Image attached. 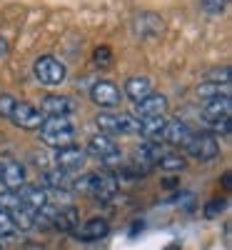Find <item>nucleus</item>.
Listing matches in <instances>:
<instances>
[{
  "mask_svg": "<svg viewBox=\"0 0 232 250\" xmlns=\"http://www.w3.org/2000/svg\"><path fill=\"white\" fill-rule=\"evenodd\" d=\"M40 140L50 148H70L75 143V128L68 118H45L40 125Z\"/></svg>",
  "mask_w": 232,
  "mask_h": 250,
  "instance_id": "obj_1",
  "label": "nucleus"
},
{
  "mask_svg": "<svg viewBox=\"0 0 232 250\" xmlns=\"http://www.w3.org/2000/svg\"><path fill=\"white\" fill-rule=\"evenodd\" d=\"M117 185H120L117 178H113V175H108V173H102V175H100V173H88V175L73 180L75 190L88 193V195H93V198H97V200H110V198H115Z\"/></svg>",
  "mask_w": 232,
  "mask_h": 250,
  "instance_id": "obj_2",
  "label": "nucleus"
},
{
  "mask_svg": "<svg viewBox=\"0 0 232 250\" xmlns=\"http://www.w3.org/2000/svg\"><path fill=\"white\" fill-rule=\"evenodd\" d=\"M35 78L43 83V85H60L65 80V65L60 60H55L53 55H43L35 60Z\"/></svg>",
  "mask_w": 232,
  "mask_h": 250,
  "instance_id": "obj_3",
  "label": "nucleus"
},
{
  "mask_svg": "<svg viewBox=\"0 0 232 250\" xmlns=\"http://www.w3.org/2000/svg\"><path fill=\"white\" fill-rule=\"evenodd\" d=\"M185 148H187L190 155L202 160V163L215 160L220 155V143L213 135H190V140L185 143Z\"/></svg>",
  "mask_w": 232,
  "mask_h": 250,
  "instance_id": "obj_4",
  "label": "nucleus"
},
{
  "mask_svg": "<svg viewBox=\"0 0 232 250\" xmlns=\"http://www.w3.org/2000/svg\"><path fill=\"white\" fill-rule=\"evenodd\" d=\"M10 120L15 125H20V128H25V130H38L45 118L35 105H30V103H15V108L10 113Z\"/></svg>",
  "mask_w": 232,
  "mask_h": 250,
  "instance_id": "obj_5",
  "label": "nucleus"
},
{
  "mask_svg": "<svg viewBox=\"0 0 232 250\" xmlns=\"http://www.w3.org/2000/svg\"><path fill=\"white\" fill-rule=\"evenodd\" d=\"M40 113H45L50 118H68L73 110H75V103L65 95H45L40 100Z\"/></svg>",
  "mask_w": 232,
  "mask_h": 250,
  "instance_id": "obj_6",
  "label": "nucleus"
},
{
  "mask_svg": "<svg viewBox=\"0 0 232 250\" xmlns=\"http://www.w3.org/2000/svg\"><path fill=\"white\" fill-rule=\"evenodd\" d=\"M90 98L102 108H115V105H120V100H122L117 85H113V83H108V80L95 83L93 90H90Z\"/></svg>",
  "mask_w": 232,
  "mask_h": 250,
  "instance_id": "obj_7",
  "label": "nucleus"
},
{
  "mask_svg": "<svg viewBox=\"0 0 232 250\" xmlns=\"http://www.w3.org/2000/svg\"><path fill=\"white\" fill-rule=\"evenodd\" d=\"M108 230H110V225H108V220H105V218H90V220H85L82 225H77L73 233H75L77 240L90 243V240L105 238V235H108Z\"/></svg>",
  "mask_w": 232,
  "mask_h": 250,
  "instance_id": "obj_8",
  "label": "nucleus"
},
{
  "mask_svg": "<svg viewBox=\"0 0 232 250\" xmlns=\"http://www.w3.org/2000/svg\"><path fill=\"white\" fill-rule=\"evenodd\" d=\"M167 110V98L160 93H147L145 98H140L135 103V115L137 118H147V115H162Z\"/></svg>",
  "mask_w": 232,
  "mask_h": 250,
  "instance_id": "obj_9",
  "label": "nucleus"
},
{
  "mask_svg": "<svg viewBox=\"0 0 232 250\" xmlns=\"http://www.w3.org/2000/svg\"><path fill=\"white\" fill-rule=\"evenodd\" d=\"M190 135H193V130L187 128V123H182V120H167L157 138L165 140L167 145H185L190 140Z\"/></svg>",
  "mask_w": 232,
  "mask_h": 250,
  "instance_id": "obj_10",
  "label": "nucleus"
},
{
  "mask_svg": "<svg viewBox=\"0 0 232 250\" xmlns=\"http://www.w3.org/2000/svg\"><path fill=\"white\" fill-rule=\"evenodd\" d=\"M18 198L25 208L30 210H40V208L48 205V193L43 190L40 185H20L18 188Z\"/></svg>",
  "mask_w": 232,
  "mask_h": 250,
  "instance_id": "obj_11",
  "label": "nucleus"
},
{
  "mask_svg": "<svg viewBox=\"0 0 232 250\" xmlns=\"http://www.w3.org/2000/svg\"><path fill=\"white\" fill-rule=\"evenodd\" d=\"M55 163H58V168L60 170H75L80 168L82 163H85V153H82L80 148H75V145H70V148H60L58 155H55Z\"/></svg>",
  "mask_w": 232,
  "mask_h": 250,
  "instance_id": "obj_12",
  "label": "nucleus"
},
{
  "mask_svg": "<svg viewBox=\"0 0 232 250\" xmlns=\"http://www.w3.org/2000/svg\"><path fill=\"white\" fill-rule=\"evenodd\" d=\"M5 183L8 190H18L20 185H25V170H23V165H20L18 160H8L3 165V178H0Z\"/></svg>",
  "mask_w": 232,
  "mask_h": 250,
  "instance_id": "obj_13",
  "label": "nucleus"
},
{
  "mask_svg": "<svg viewBox=\"0 0 232 250\" xmlns=\"http://www.w3.org/2000/svg\"><path fill=\"white\" fill-rule=\"evenodd\" d=\"M230 108H232V100L230 98H215V100H207L202 115H205L207 123H215L220 118H230Z\"/></svg>",
  "mask_w": 232,
  "mask_h": 250,
  "instance_id": "obj_14",
  "label": "nucleus"
},
{
  "mask_svg": "<svg viewBox=\"0 0 232 250\" xmlns=\"http://www.w3.org/2000/svg\"><path fill=\"white\" fill-rule=\"evenodd\" d=\"M40 180H43L45 188H53V190H70L73 188V178L68 175V170H60V168L45 170Z\"/></svg>",
  "mask_w": 232,
  "mask_h": 250,
  "instance_id": "obj_15",
  "label": "nucleus"
},
{
  "mask_svg": "<svg viewBox=\"0 0 232 250\" xmlns=\"http://www.w3.org/2000/svg\"><path fill=\"white\" fill-rule=\"evenodd\" d=\"M77 220H80L77 208H73V205L60 208L58 218H55V228H58V230H62V233H73L75 228H77Z\"/></svg>",
  "mask_w": 232,
  "mask_h": 250,
  "instance_id": "obj_16",
  "label": "nucleus"
},
{
  "mask_svg": "<svg viewBox=\"0 0 232 250\" xmlns=\"http://www.w3.org/2000/svg\"><path fill=\"white\" fill-rule=\"evenodd\" d=\"M117 150V145H115V140L113 138H108V135H97V138H93L90 143H88V153L93 155V158H108L110 153H115Z\"/></svg>",
  "mask_w": 232,
  "mask_h": 250,
  "instance_id": "obj_17",
  "label": "nucleus"
},
{
  "mask_svg": "<svg viewBox=\"0 0 232 250\" xmlns=\"http://www.w3.org/2000/svg\"><path fill=\"white\" fill-rule=\"evenodd\" d=\"M8 215H10L13 225L20 228V230H30V228H35V210H30V208H25V205L15 208V210H10Z\"/></svg>",
  "mask_w": 232,
  "mask_h": 250,
  "instance_id": "obj_18",
  "label": "nucleus"
},
{
  "mask_svg": "<svg viewBox=\"0 0 232 250\" xmlns=\"http://www.w3.org/2000/svg\"><path fill=\"white\" fill-rule=\"evenodd\" d=\"M125 93H128L135 103L140 98H145L147 93H150V80H147L145 75H135V78H128V83H125Z\"/></svg>",
  "mask_w": 232,
  "mask_h": 250,
  "instance_id": "obj_19",
  "label": "nucleus"
},
{
  "mask_svg": "<svg viewBox=\"0 0 232 250\" xmlns=\"http://www.w3.org/2000/svg\"><path fill=\"white\" fill-rule=\"evenodd\" d=\"M137 120H140V133L147 135V138L160 135V130L165 128V123H167L162 115H147V118H137Z\"/></svg>",
  "mask_w": 232,
  "mask_h": 250,
  "instance_id": "obj_20",
  "label": "nucleus"
},
{
  "mask_svg": "<svg viewBox=\"0 0 232 250\" xmlns=\"http://www.w3.org/2000/svg\"><path fill=\"white\" fill-rule=\"evenodd\" d=\"M197 95L205 98V100H215V98H230V88L222 85L220 88V83H205V85L197 88Z\"/></svg>",
  "mask_w": 232,
  "mask_h": 250,
  "instance_id": "obj_21",
  "label": "nucleus"
},
{
  "mask_svg": "<svg viewBox=\"0 0 232 250\" xmlns=\"http://www.w3.org/2000/svg\"><path fill=\"white\" fill-rule=\"evenodd\" d=\"M58 210L60 208H55V205H45V208H40V210H35V225L38 228H55Z\"/></svg>",
  "mask_w": 232,
  "mask_h": 250,
  "instance_id": "obj_22",
  "label": "nucleus"
},
{
  "mask_svg": "<svg viewBox=\"0 0 232 250\" xmlns=\"http://www.w3.org/2000/svg\"><path fill=\"white\" fill-rule=\"evenodd\" d=\"M117 128L120 133H128V135H137L140 133V120L130 113H120L117 115Z\"/></svg>",
  "mask_w": 232,
  "mask_h": 250,
  "instance_id": "obj_23",
  "label": "nucleus"
},
{
  "mask_svg": "<svg viewBox=\"0 0 232 250\" xmlns=\"http://www.w3.org/2000/svg\"><path fill=\"white\" fill-rule=\"evenodd\" d=\"M157 165H160V170H182L185 168V158L177 155V153H167V155H162L157 160Z\"/></svg>",
  "mask_w": 232,
  "mask_h": 250,
  "instance_id": "obj_24",
  "label": "nucleus"
},
{
  "mask_svg": "<svg viewBox=\"0 0 232 250\" xmlns=\"http://www.w3.org/2000/svg\"><path fill=\"white\" fill-rule=\"evenodd\" d=\"M95 123H97V128L105 130V133H120V128H117V115H115V113H100V115L95 118Z\"/></svg>",
  "mask_w": 232,
  "mask_h": 250,
  "instance_id": "obj_25",
  "label": "nucleus"
},
{
  "mask_svg": "<svg viewBox=\"0 0 232 250\" xmlns=\"http://www.w3.org/2000/svg\"><path fill=\"white\" fill-rule=\"evenodd\" d=\"M23 203H20V198L13 193V190H5V193H0V210H5V213H10V210H15V208H20Z\"/></svg>",
  "mask_w": 232,
  "mask_h": 250,
  "instance_id": "obj_26",
  "label": "nucleus"
},
{
  "mask_svg": "<svg viewBox=\"0 0 232 250\" xmlns=\"http://www.w3.org/2000/svg\"><path fill=\"white\" fill-rule=\"evenodd\" d=\"M15 230L18 228L13 225L10 215L5 210H0V238H10V235H15Z\"/></svg>",
  "mask_w": 232,
  "mask_h": 250,
  "instance_id": "obj_27",
  "label": "nucleus"
},
{
  "mask_svg": "<svg viewBox=\"0 0 232 250\" xmlns=\"http://www.w3.org/2000/svg\"><path fill=\"white\" fill-rule=\"evenodd\" d=\"M110 58H113V50H110L108 45H100V48H95V65H100V68H108V65H110Z\"/></svg>",
  "mask_w": 232,
  "mask_h": 250,
  "instance_id": "obj_28",
  "label": "nucleus"
},
{
  "mask_svg": "<svg viewBox=\"0 0 232 250\" xmlns=\"http://www.w3.org/2000/svg\"><path fill=\"white\" fill-rule=\"evenodd\" d=\"M225 210V198H215L205 205V218H217Z\"/></svg>",
  "mask_w": 232,
  "mask_h": 250,
  "instance_id": "obj_29",
  "label": "nucleus"
},
{
  "mask_svg": "<svg viewBox=\"0 0 232 250\" xmlns=\"http://www.w3.org/2000/svg\"><path fill=\"white\" fill-rule=\"evenodd\" d=\"M227 3H230V0H202V8L210 15H217V13H222L227 8Z\"/></svg>",
  "mask_w": 232,
  "mask_h": 250,
  "instance_id": "obj_30",
  "label": "nucleus"
},
{
  "mask_svg": "<svg viewBox=\"0 0 232 250\" xmlns=\"http://www.w3.org/2000/svg\"><path fill=\"white\" fill-rule=\"evenodd\" d=\"M15 98L13 95H0V115L3 118H10V113H13V108H15Z\"/></svg>",
  "mask_w": 232,
  "mask_h": 250,
  "instance_id": "obj_31",
  "label": "nucleus"
},
{
  "mask_svg": "<svg viewBox=\"0 0 232 250\" xmlns=\"http://www.w3.org/2000/svg\"><path fill=\"white\" fill-rule=\"evenodd\" d=\"M230 83V68H222V70H213V73H207V83Z\"/></svg>",
  "mask_w": 232,
  "mask_h": 250,
  "instance_id": "obj_32",
  "label": "nucleus"
},
{
  "mask_svg": "<svg viewBox=\"0 0 232 250\" xmlns=\"http://www.w3.org/2000/svg\"><path fill=\"white\" fill-rule=\"evenodd\" d=\"M102 165H105V168H122V155H120V150L110 153L108 158H102Z\"/></svg>",
  "mask_w": 232,
  "mask_h": 250,
  "instance_id": "obj_33",
  "label": "nucleus"
},
{
  "mask_svg": "<svg viewBox=\"0 0 232 250\" xmlns=\"http://www.w3.org/2000/svg\"><path fill=\"white\" fill-rule=\"evenodd\" d=\"M215 128V133H222V135H230V118H220L215 123H210Z\"/></svg>",
  "mask_w": 232,
  "mask_h": 250,
  "instance_id": "obj_34",
  "label": "nucleus"
},
{
  "mask_svg": "<svg viewBox=\"0 0 232 250\" xmlns=\"http://www.w3.org/2000/svg\"><path fill=\"white\" fill-rule=\"evenodd\" d=\"M8 50H10L8 40H5V38H0V58H5V55H8Z\"/></svg>",
  "mask_w": 232,
  "mask_h": 250,
  "instance_id": "obj_35",
  "label": "nucleus"
},
{
  "mask_svg": "<svg viewBox=\"0 0 232 250\" xmlns=\"http://www.w3.org/2000/svg\"><path fill=\"white\" fill-rule=\"evenodd\" d=\"M140 228H142V223H135V225H133V228H130V235H135V233H137V230H140Z\"/></svg>",
  "mask_w": 232,
  "mask_h": 250,
  "instance_id": "obj_36",
  "label": "nucleus"
},
{
  "mask_svg": "<svg viewBox=\"0 0 232 250\" xmlns=\"http://www.w3.org/2000/svg\"><path fill=\"white\" fill-rule=\"evenodd\" d=\"M222 183H225V188H230V173H225V175H222Z\"/></svg>",
  "mask_w": 232,
  "mask_h": 250,
  "instance_id": "obj_37",
  "label": "nucleus"
},
{
  "mask_svg": "<svg viewBox=\"0 0 232 250\" xmlns=\"http://www.w3.org/2000/svg\"><path fill=\"white\" fill-rule=\"evenodd\" d=\"M165 250H180V243H173V245H167Z\"/></svg>",
  "mask_w": 232,
  "mask_h": 250,
  "instance_id": "obj_38",
  "label": "nucleus"
},
{
  "mask_svg": "<svg viewBox=\"0 0 232 250\" xmlns=\"http://www.w3.org/2000/svg\"><path fill=\"white\" fill-rule=\"evenodd\" d=\"M0 178H3V165H0Z\"/></svg>",
  "mask_w": 232,
  "mask_h": 250,
  "instance_id": "obj_39",
  "label": "nucleus"
},
{
  "mask_svg": "<svg viewBox=\"0 0 232 250\" xmlns=\"http://www.w3.org/2000/svg\"><path fill=\"white\" fill-rule=\"evenodd\" d=\"M0 250H3V248H0Z\"/></svg>",
  "mask_w": 232,
  "mask_h": 250,
  "instance_id": "obj_40",
  "label": "nucleus"
}]
</instances>
